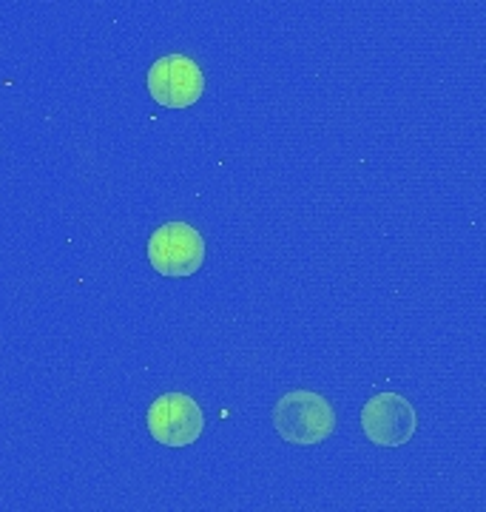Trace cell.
I'll return each mask as SVG.
<instances>
[{
	"label": "cell",
	"instance_id": "cell-1",
	"mask_svg": "<svg viewBox=\"0 0 486 512\" xmlns=\"http://www.w3.org/2000/svg\"><path fill=\"white\" fill-rule=\"evenodd\" d=\"M273 427L288 444L313 447L333 436L336 413L330 402L313 390H290L273 407Z\"/></svg>",
	"mask_w": 486,
	"mask_h": 512
},
{
	"label": "cell",
	"instance_id": "cell-2",
	"mask_svg": "<svg viewBox=\"0 0 486 512\" xmlns=\"http://www.w3.org/2000/svg\"><path fill=\"white\" fill-rule=\"evenodd\" d=\"M148 262L160 276H194L205 265V239L188 222H168L148 239Z\"/></svg>",
	"mask_w": 486,
	"mask_h": 512
},
{
	"label": "cell",
	"instance_id": "cell-3",
	"mask_svg": "<svg viewBox=\"0 0 486 512\" xmlns=\"http://www.w3.org/2000/svg\"><path fill=\"white\" fill-rule=\"evenodd\" d=\"M148 433L165 447H188L205 433V413L188 393H165L148 407Z\"/></svg>",
	"mask_w": 486,
	"mask_h": 512
},
{
	"label": "cell",
	"instance_id": "cell-4",
	"mask_svg": "<svg viewBox=\"0 0 486 512\" xmlns=\"http://www.w3.org/2000/svg\"><path fill=\"white\" fill-rule=\"evenodd\" d=\"M361 430L378 447H401L418 430L415 407L401 393H376L361 410Z\"/></svg>",
	"mask_w": 486,
	"mask_h": 512
},
{
	"label": "cell",
	"instance_id": "cell-5",
	"mask_svg": "<svg viewBox=\"0 0 486 512\" xmlns=\"http://www.w3.org/2000/svg\"><path fill=\"white\" fill-rule=\"evenodd\" d=\"M148 92L165 109H188L205 92V74L191 57L165 55L148 69Z\"/></svg>",
	"mask_w": 486,
	"mask_h": 512
}]
</instances>
